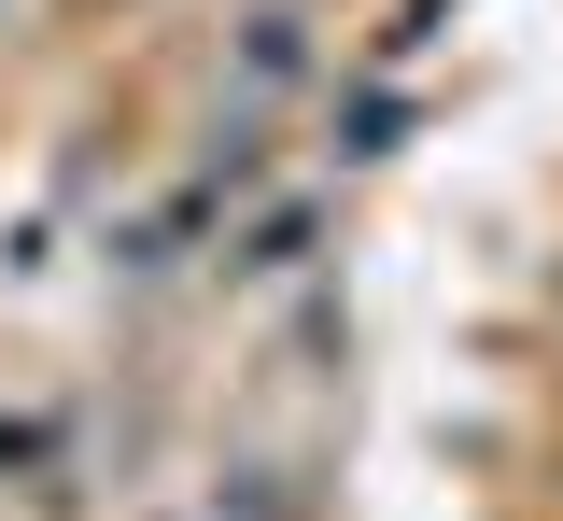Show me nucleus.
I'll use <instances>...</instances> for the list:
<instances>
[{
    "label": "nucleus",
    "mask_w": 563,
    "mask_h": 521,
    "mask_svg": "<svg viewBox=\"0 0 563 521\" xmlns=\"http://www.w3.org/2000/svg\"><path fill=\"white\" fill-rule=\"evenodd\" d=\"M225 57H240V99H282V85H310V14H296V0H254Z\"/></svg>",
    "instance_id": "nucleus-1"
}]
</instances>
